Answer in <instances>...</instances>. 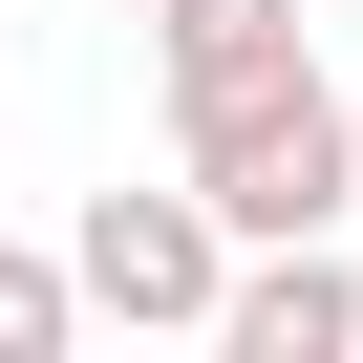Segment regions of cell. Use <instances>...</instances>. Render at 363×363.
<instances>
[{
  "mask_svg": "<svg viewBox=\"0 0 363 363\" xmlns=\"http://www.w3.org/2000/svg\"><path fill=\"white\" fill-rule=\"evenodd\" d=\"M320 22L299 0H150V86L171 107H214V86H257V65H299Z\"/></svg>",
  "mask_w": 363,
  "mask_h": 363,
  "instance_id": "277c9868",
  "label": "cell"
},
{
  "mask_svg": "<svg viewBox=\"0 0 363 363\" xmlns=\"http://www.w3.org/2000/svg\"><path fill=\"white\" fill-rule=\"evenodd\" d=\"M214 363H363V257L342 235H257L214 299Z\"/></svg>",
  "mask_w": 363,
  "mask_h": 363,
  "instance_id": "3957f363",
  "label": "cell"
},
{
  "mask_svg": "<svg viewBox=\"0 0 363 363\" xmlns=\"http://www.w3.org/2000/svg\"><path fill=\"white\" fill-rule=\"evenodd\" d=\"M65 257H86V320H128V342H214V299H235V214L171 171V193H86L65 214Z\"/></svg>",
  "mask_w": 363,
  "mask_h": 363,
  "instance_id": "7a4b0ae2",
  "label": "cell"
},
{
  "mask_svg": "<svg viewBox=\"0 0 363 363\" xmlns=\"http://www.w3.org/2000/svg\"><path fill=\"white\" fill-rule=\"evenodd\" d=\"M86 342V257H22L0 235V363H65Z\"/></svg>",
  "mask_w": 363,
  "mask_h": 363,
  "instance_id": "5b68a950",
  "label": "cell"
},
{
  "mask_svg": "<svg viewBox=\"0 0 363 363\" xmlns=\"http://www.w3.org/2000/svg\"><path fill=\"white\" fill-rule=\"evenodd\" d=\"M171 171H193L235 235H342V214H363V107H342V65L299 43V65H257V86H214V107H171Z\"/></svg>",
  "mask_w": 363,
  "mask_h": 363,
  "instance_id": "6da1fadb",
  "label": "cell"
}]
</instances>
